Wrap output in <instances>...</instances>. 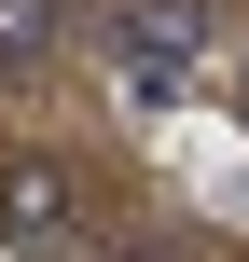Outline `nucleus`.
Instances as JSON below:
<instances>
[{"label": "nucleus", "mask_w": 249, "mask_h": 262, "mask_svg": "<svg viewBox=\"0 0 249 262\" xmlns=\"http://www.w3.org/2000/svg\"><path fill=\"white\" fill-rule=\"evenodd\" d=\"M55 28H69L55 0H0V83H28V69L55 55Z\"/></svg>", "instance_id": "3"}, {"label": "nucleus", "mask_w": 249, "mask_h": 262, "mask_svg": "<svg viewBox=\"0 0 249 262\" xmlns=\"http://www.w3.org/2000/svg\"><path fill=\"white\" fill-rule=\"evenodd\" d=\"M97 262H180V249H166V235H125V249H97Z\"/></svg>", "instance_id": "4"}, {"label": "nucleus", "mask_w": 249, "mask_h": 262, "mask_svg": "<svg viewBox=\"0 0 249 262\" xmlns=\"http://www.w3.org/2000/svg\"><path fill=\"white\" fill-rule=\"evenodd\" d=\"M194 55H208V0H125L111 69H125V97H139V111H166V97L194 83Z\"/></svg>", "instance_id": "1"}, {"label": "nucleus", "mask_w": 249, "mask_h": 262, "mask_svg": "<svg viewBox=\"0 0 249 262\" xmlns=\"http://www.w3.org/2000/svg\"><path fill=\"white\" fill-rule=\"evenodd\" d=\"M0 235H14V249H69V166H55V152L0 166Z\"/></svg>", "instance_id": "2"}]
</instances>
